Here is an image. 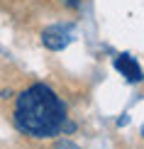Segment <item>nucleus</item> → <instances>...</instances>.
<instances>
[{"mask_svg": "<svg viewBox=\"0 0 144 149\" xmlns=\"http://www.w3.org/2000/svg\"><path fill=\"white\" fill-rule=\"evenodd\" d=\"M68 120L66 105L47 83H32L17 93L12 105V122L17 132L32 139H49L61 134L64 122Z\"/></svg>", "mask_w": 144, "mask_h": 149, "instance_id": "obj_1", "label": "nucleus"}, {"mask_svg": "<svg viewBox=\"0 0 144 149\" xmlns=\"http://www.w3.org/2000/svg\"><path fill=\"white\" fill-rule=\"evenodd\" d=\"M68 42H71V32L61 24H51L42 32V44H44L49 52H61Z\"/></svg>", "mask_w": 144, "mask_h": 149, "instance_id": "obj_2", "label": "nucleus"}, {"mask_svg": "<svg viewBox=\"0 0 144 149\" xmlns=\"http://www.w3.org/2000/svg\"><path fill=\"white\" fill-rule=\"evenodd\" d=\"M115 69L120 71L127 81H132V83H139V81L144 78V73H142L139 66H137V61L132 56H127V54H122V56L115 59Z\"/></svg>", "mask_w": 144, "mask_h": 149, "instance_id": "obj_3", "label": "nucleus"}, {"mask_svg": "<svg viewBox=\"0 0 144 149\" xmlns=\"http://www.w3.org/2000/svg\"><path fill=\"white\" fill-rule=\"evenodd\" d=\"M56 149H81V147L73 144V142H68V139H59L56 142Z\"/></svg>", "mask_w": 144, "mask_h": 149, "instance_id": "obj_4", "label": "nucleus"}, {"mask_svg": "<svg viewBox=\"0 0 144 149\" xmlns=\"http://www.w3.org/2000/svg\"><path fill=\"white\" fill-rule=\"evenodd\" d=\"M56 3H61L64 8H78V3H81V0H56Z\"/></svg>", "mask_w": 144, "mask_h": 149, "instance_id": "obj_5", "label": "nucleus"}, {"mask_svg": "<svg viewBox=\"0 0 144 149\" xmlns=\"http://www.w3.org/2000/svg\"><path fill=\"white\" fill-rule=\"evenodd\" d=\"M142 137H144V127H142Z\"/></svg>", "mask_w": 144, "mask_h": 149, "instance_id": "obj_6", "label": "nucleus"}]
</instances>
